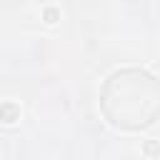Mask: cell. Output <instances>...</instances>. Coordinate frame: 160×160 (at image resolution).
Instances as JSON below:
<instances>
[{
  "instance_id": "6da1fadb",
  "label": "cell",
  "mask_w": 160,
  "mask_h": 160,
  "mask_svg": "<svg viewBox=\"0 0 160 160\" xmlns=\"http://www.w3.org/2000/svg\"><path fill=\"white\" fill-rule=\"evenodd\" d=\"M100 110L105 120L125 132L152 128L160 112V88L150 70H112L100 88Z\"/></svg>"
}]
</instances>
